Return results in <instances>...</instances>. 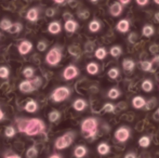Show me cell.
Returning <instances> with one entry per match:
<instances>
[{
  "instance_id": "cell-1",
  "label": "cell",
  "mask_w": 159,
  "mask_h": 158,
  "mask_svg": "<svg viewBox=\"0 0 159 158\" xmlns=\"http://www.w3.org/2000/svg\"><path fill=\"white\" fill-rule=\"evenodd\" d=\"M46 130V124L39 118H32L27 119V124H26L25 130L24 133L30 137H34V135L41 134Z\"/></svg>"
},
{
  "instance_id": "cell-2",
  "label": "cell",
  "mask_w": 159,
  "mask_h": 158,
  "mask_svg": "<svg viewBox=\"0 0 159 158\" xmlns=\"http://www.w3.org/2000/svg\"><path fill=\"white\" fill-rule=\"evenodd\" d=\"M98 121L94 117H88L81 122V131L87 139L94 137L98 132Z\"/></svg>"
},
{
  "instance_id": "cell-3",
  "label": "cell",
  "mask_w": 159,
  "mask_h": 158,
  "mask_svg": "<svg viewBox=\"0 0 159 158\" xmlns=\"http://www.w3.org/2000/svg\"><path fill=\"white\" fill-rule=\"evenodd\" d=\"M42 84V79L40 77H36L34 79H26L22 81L19 86V89L23 93H30L37 90Z\"/></svg>"
},
{
  "instance_id": "cell-4",
  "label": "cell",
  "mask_w": 159,
  "mask_h": 158,
  "mask_svg": "<svg viewBox=\"0 0 159 158\" xmlns=\"http://www.w3.org/2000/svg\"><path fill=\"white\" fill-rule=\"evenodd\" d=\"M74 140H75V133L73 131L70 132H66L65 134L59 137L54 142V147L57 150H65V148L69 147L73 144Z\"/></svg>"
},
{
  "instance_id": "cell-5",
  "label": "cell",
  "mask_w": 159,
  "mask_h": 158,
  "mask_svg": "<svg viewBox=\"0 0 159 158\" xmlns=\"http://www.w3.org/2000/svg\"><path fill=\"white\" fill-rule=\"evenodd\" d=\"M62 60V48L59 46H54L49 50L46 55V62L51 66H55Z\"/></svg>"
},
{
  "instance_id": "cell-6",
  "label": "cell",
  "mask_w": 159,
  "mask_h": 158,
  "mask_svg": "<svg viewBox=\"0 0 159 158\" xmlns=\"http://www.w3.org/2000/svg\"><path fill=\"white\" fill-rule=\"evenodd\" d=\"M70 95V89L68 87H59L57 88L51 94V100L55 103L63 102L66 99H68Z\"/></svg>"
},
{
  "instance_id": "cell-7",
  "label": "cell",
  "mask_w": 159,
  "mask_h": 158,
  "mask_svg": "<svg viewBox=\"0 0 159 158\" xmlns=\"http://www.w3.org/2000/svg\"><path fill=\"white\" fill-rule=\"evenodd\" d=\"M78 75H79V70H78L77 66L70 64V65L65 67V70L63 72V78L65 80H71V79L76 78Z\"/></svg>"
},
{
  "instance_id": "cell-8",
  "label": "cell",
  "mask_w": 159,
  "mask_h": 158,
  "mask_svg": "<svg viewBox=\"0 0 159 158\" xmlns=\"http://www.w3.org/2000/svg\"><path fill=\"white\" fill-rule=\"evenodd\" d=\"M130 138V129L127 127H120L119 129L115 131V139L118 142H126L128 139Z\"/></svg>"
},
{
  "instance_id": "cell-9",
  "label": "cell",
  "mask_w": 159,
  "mask_h": 158,
  "mask_svg": "<svg viewBox=\"0 0 159 158\" xmlns=\"http://www.w3.org/2000/svg\"><path fill=\"white\" fill-rule=\"evenodd\" d=\"M33 49V43L30 41V40H23L21 43L17 47V50H19V53L21 55H26L32 51Z\"/></svg>"
},
{
  "instance_id": "cell-10",
  "label": "cell",
  "mask_w": 159,
  "mask_h": 158,
  "mask_svg": "<svg viewBox=\"0 0 159 158\" xmlns=\"http://www.w3.org/2000/svg\"><path fill=\"white\" fill-rule=\"evenodd\" d=\"M124 11V6L119 2H114L113 4L109 8V13H111V16H119L120 14L122 13Z\"/></svg>"
},
{
  "instance_id": "cell-11",
  "label": "cell",
  "mask_w": 159,
  "mask_h": 158,
  "mask_svg": "<svg viewBox=\"0 0 159 158\" xmlns=\"http://www.w3.org/2000/svg\"><path fill=\"white\" fill-rule=\"evenodd\" d=\"M62 30V26H61V23L59 21H53L51 23H49L48 25V32L52 35H57L60 34Z\"/></svg>"
},
{
  "instance_id": "cell-12",
  "label": "cell",
  "mask_w": 159,
  "mask_h": 158,
  "mask_svg": "<svg viewBox=\"0 0 159 158\" xmlns=\"http://www.w3.org/2000/svg\"><path fill=\"white\" fill-rule=\"evenodd\" d=\"M87 106H88V103H87V101L84 99H77V100H75L73 103L74 110L77 111V112H82V111H84L87 108Z\"/></svg>"
},
{
  "instance_id": "cell-13",
  "label": "cell",
  "mask_w": 159,
  "mask_h": 158,
  "mask_svg": "<svg viewBox=\"0 0 159 158\" xmlns=\"http://www.w3.org/2000/svg\"><path fill=\"white\" fill-rule=\"evenodd\" d=\"M145 104H146V101H145L144 97H141V95H136V97H134L133 99H132V106H133L134 108H136V110L143 108L145 106Z\"/></svg>"
},
{
  "instance_id": "cell-14",
  "label": "cell",
  "mask_w": 159,
  "mask_h": 158,
  "mask_svg": "<svg viewBox=\"0 0 159 158\" xmlns=\"http://www.w3.org/2000/svg\"><path fill=\"white\" fill-rule=\"evenodd\" d=\"M38 19H39V10L37 8H32L28 10L27 14H26V20L30 22H37Z\"/></svg>"
},
{
  "instance_id": "cell-15",
  "label": "cell",
  "mask_w": 159,
  "mask_h": 158,
  "mask_svg": "<svg viewBox=\"0 0 159 158\" xmlns=\"http://www.w3.org/2000/svg\"><path fill=\"white\" fill-rule=\"evenodd\" d=\"M116 29H117L118 32L122 33V34L129 32V29H130V22L128 21V20H120V21L117 23Z\"/></svg>"
},
{
  "instance_id": "cell-16",
  "label": "cell",
  "mask_w": 159,
  "mask_h": 158,
  "mask_svg": "<svg viewBox=\"0 0 159 158\" xmlns=\"http://www.w3.org/2000/svg\"><path fill=\"white\" fill-rule=\"evenodd\" d=\"M64 28H65V30L68 32V33H75L78 28V23L76 21H74L73 19L68 20V21L65 22Z\"/></svg>"
},
{
  "instance_id": "cell-17",
  "label": "cell",
  "mask_w": 159,
  "mask_h": 158,
  "mask_svg": "<svg viewBox=\"0 0 159 158\" xmlns=\"http://www.w3.org/2000/svg\"><path fill=\"white\" fill-rule=\"evenodd\" d=\"M88 153V150H87L86 146L84 145H78L76 146V148L74 150V156L76 158H84Z\"/></svg>"
},
{
  "instance_id": "cell-18",
  "label": "cell",
  "mask_w": 159,
  "mask_h": 158,
  "mask_svg": "<svg viewBox=\"0 0 159 158\" xmlns=\"http://www.w3.org/2000/svg\"><path fill=\"white\" fill-rule=\"evenodd\" d=\"M24 110H25L27 113H30V114L37 112L38 103L36 101H34V100H30V101L25 104V106H24Z\"/></svg>"
},
{
  "instance_id": "cell-19",
  "label": "cell",
  "mask_w": 159,
  "mask_h": 158,
  "mask_svg": "<svg viewBox=\"0 0 159 158\" xmlns=\"http://www.w3.org/2000/svg\"><path fill=\"white\" fill-rule=\"evenodd\" d=\"M135 67V63H134L133 60L131 59H125L122 61V68H124L126 72H132Z\"/></svg>"
},
{
  "instance_id": "cell-20",
  "label": "cell",
  "mask_w": 159,
  "mask_h": 158,
  "mask_svg": "<svg viewBox=\"0 0 159 158\" xmlns=\"http://www.w3.org/2000/svg\"><path fill=\"white\" fill-rule=\"evenodd\" d=\"M86 70H87V72H88V74L96 75L98 73V70H100V66H98V64L95 63V62H90V63L87 65Z\"/></svg>"
},
{
  "instance_id": "cell-21",
  "label": "cell",
  "mask_w": 159,
  "mask_h": 158,
  "mask_svg": "<svg viewBox=\"0 0 159 158\" xmlns=\"http://www.w3.org/2000/svg\"><path fill=\"white\" fill-rule=\"evenodd\" d=\"M109 151H111V147H109L108 144L105 143V142H103V143H100L98 145V153L100 155H102V156H104V155H107L109 153Z\"/></svg>"
},
{
  "instance_id": "cell-22",
  "label": "cell",
  "mask_w": 159,
  "mask_h": 158,
  "mask_svg": "<svg viewBox=\"0 0 159 158\" xmlns=\"http://www.w3.org/2000/svg\"><path fill=\"white\" fill-rule=\"evenodd\" d=\"M121 95V92H120V90L118 88H111V89H109V91L107 92V97H109V99H111V100H116V99H118V97Z\"/></svg>"
},
{
  "instance_id": "cell-23",
  "label": "cell",
  "mask_w": 159,
  "mask_h": 158,
  "mask_svg": "<svg viewBox=\"0 0 159 158\" xmlns=\"http://www.w3.org/2000/svg\"><path fill=\"white\" fill-rule=\"evenodd\" d=\"M153 89H154V84L151 79H145L142 82V90L144 92H151Z\"/></svg>"
},
{
  "instance_id": "cell-24",
  "label": "cell",
  "mask_w": 159,
  "mask_h": 158,
  "mask_svg": "<svg viewBox=\"0 0 159 158\" xmlns=\"http://www.w3.org/2000/svg\"><path fill=\"white\" fill-rule=\"evenodd\" d=\"M101 29V23L98 20H93L89 23V30L91 33H98Z\"/></svg>"
},
{
  "instance_id": "cell-25",
  "label": "cell",
  "mask_w": 159,
  "mask_h": 158,
  "mask_svg": "<svg viewBox=\"0 0 159 158\" xmlns=\"http://www.w3.org/2000/svg\"><path fill=\"white\" fill-rule=\"evenodd\" d=\"M155 33V29L152 25H145L144 27L142 28V35L145 37H151L154 35Z\"/></svg>"
},
{
  "instance_id": "cell-26",
  "label": "cell",
  "mask_w": 159,
  "mask_h": 158,
  "mask_svg": "<svg viewBox=\"0 0 159 158\" xmlns=\"http://www.w3.org/2000/svg\"><path fill=\"white\" fill-rule=\"evenodd\" d=\"M48 118L50 122H57V120L61 118V113L59 111H52V112L49 113Z\"/></svg>"
},
{
  "instance_id": "cell-27",
  "label": "cell",
  "mask_w": 159,
  "mask_h": 158,
  "mask_svg": "<svg viewBox=\"0 0 159 158\" xmlns=\"http://www.w3.org/2000/svg\"><path fill=\"white\" fill-rule=\"evenodd\" d=\"M94 55L98 60H104L107 55V51L105 48H98L94 52Z\"/></svg>"
},
{
  "instance_id": "cell-28",
  "label": "cell",
  "mask_w": 159,
  "mask_h": 158,
  "mask_svg": "<svg viewBox=\"0 0 159 158\" xmlns=\"http://www.w3.org/2000/svg\"><path fill=\"white\" fill-rule=\"evenodd\" d=\"M109 54H111V56H114V57L120 56V55L122 54V49H121V47H119V46H114V47H111V50H109Z\"/></svg>"
},
{
  "instance_id": "cell-29",
  "label": "cell",
  "mask_w": 159,
  "mask_h": 158,
  "mask_svg": "<svg viewBox=\"0 0 159 158\" xmlns=\"http://www.w3.org/2000/svg\"><path fill=\"white\" fill-rule=\"evenodd\" d=\"M12 22L10 21V20L8 19H3L0 21V28H1L2 30H4V32H8L9 29H10V27L12 26Z\"/></svg>"
},
{
  "instance_id": "cell-30",
  "label": "cell",
  "mask_w": 159,
  "mask_h": 158,
  "mask_svg": "<svg viewBox=\"0 0 159 158\" xmlns=\"http://www.w3.org/2000/svg\"><path fill=\"white\" fill-rule=\"evenodd\" d=\"M26 158H36L38 156V150L36 146H30L26 151Z\"/></svg>"
},
{
  "instance_id": "cell-31",
  "label": "cell",
  "mask_w": 159,
  "mask_h": 158,
  "mask_svg": "<svg viewBox=\"0 0 159 158\" xmlns=\"http://www.w3.org/2000/svg\"><path fill=\"white\" fill-rule=\"evenodd\" d=\"M139 145H140L141 147H148V146L151 145V139H149L148 137H146V135L141 137L140 140H139Z\"/></svg>"
},
{
  "instance_id": "cell-32",
  "label": "cell",
  "mask_w": 159,
  "mask_h": 158,
  "mask_svg": "<svg viewBox=\"0 0 159 158\" xmlns=\"http://www.w3.org/2000/svg\"><path fill=\"white\" fill-rule=\"evenodd\" d=\"M141 70H144V72H151L152 68H153V63L151 61H142L140 63Z\"/></svg>"
},
{
  "instance_id": "cell-33",
  "label": "cell",
  "mask_w": 159,
  "mask_h": 158,
  "mask_svg": "<svg viewBox=\"0 0 159 158\" xmlns=\"http://www.w3.org/2000/svg\"><path fill=\"white\" fill-rule=\"evenodd\" d=\"M15 134H16V130H15L14 127L13 126L6 127V129H4V135L7 138H13Z\"/></svg>"
},
{
  "instance_id": "cell-34",
  "label": "cell",
  "mask_w": 159,
  "mask_h": 158,
  "mask_svg": "<svg viewBox=\"0 0 159 158\" xmlns=\"http://www.w3.org/2000/svg\"><path fill=\"white\" fill-rule=\"evenodd\" d=\"M34 74H35V70H34L33 67L28 66V67L24 68V70H23V76L25 77L26 79H32L33 77H34Z\"/></svg>"
},
{
  "instance_id": "cell-35",
  "label": "cell",
  "mask_w": 159,
  "mask_h": 158,
  "mask_svg": "<svg viewBox=\"0 0 159 158\" xmlns=\"http://www.w3.org/2000/svg\"><path fill=\"white\" fill-rule=\"evenodd\" d=\"M22 28H23V26H22L21 23H14V24H12V26H11L8 32L10 33V34H17V33L21 32Z\"/></svg>"
},
{
  "instance_id": "cell-36",
  "label": "cell",
  "mask_w": 159,
  "mask_h": 158,
  "mask_svg": "<svg viewBox=\"0 0 159 158\" xmlns=\"http://www.w3.org/2000/svg\"><path fill=\"white\" fill-rule=\"evenodd\" d=\"M119 70H118L117 67H113L111 68V70H108V73H107V75H108V77L111 79H117L118 76H119Z\"/></svg>"
},
{
  "instance_id": "cell-37",
  "label": "cell",
  "mask_w": 159,
  "mask_h": 158,
  "mask_svg": "<svg viewBox=\"0 0 159 158\" xmlns=\"http://www.w3.org/2000/svg\"><path fill=\"white\" fill-rule=\"evenodd\" d=\"M10 75V70L7 66H0V78L7 79Z\"/></svg>"
},
{
  "instance_id": "cell-38",
  "label": "cell",
  "mask_w": 159,
  "mask_h": 158,
  "mask_svg": "<svg viewBox=\"0 0 159 158\" xmlns=\"http://www.w3.org/2000/svg\"><path fill=\"white\" fill-rule=\"evenodd\" d=\"M17 129H19L20 132H23L24 133V130H25V127H26V124H27V119H17Z\"/></svg>"
},
{
  "instance_id": "cell-39",
  "label": "cell",
  "mask_w": 159,
  "mask_h": 158,
  "mask_svg": "<svg viewBox=\"0 0 159 158\" xmlns=\"http://www.w3.org/2000/svg\"><path fill=\"white\" fill-rule=\"evenodd\" d=\"M116 110V106L111 103H105L104 106H103V111L106 113H114Z\"/></svg>"
},
{
  "instance_id": "cell-40",
  "label": "cell",
  "mask_w": 159,
  "mask_h": 158,
  "mask_svg": "<svg viewBox=\"0 0 159 158\" xmlns=\"http://www.w3.org/2000/svg\"><path fill=\"white\" fill-rule=\"evenodd\" d=\"M68 52H69V54L74 55V56H77L80 53V49L78 48L77 46H70L68 48Z\"/></svg>"
},
{
  "instance_id": "cell-41",
  "label": "cell",
  "mask_w": 159,
  "mask_h": 158,
  "mask_svg": "<svg viewBox=\"0 0 159 158\" xmlns=\"http://www.w3.org/2000/svg\"><path fill=\"white\" fill-rule=\"evenodd\" d=\"M47 47H48V43H47V41H44V40H40L37 44V49H38V51H40V52L46 51Z\"/></svg>"
},
{
  "instance_id": "cell-42",
  "label": "cell",
  "mask_w": 159,
  "mask_h": 158,
  "mask_svg": "<svg viewBox=\"0 0 159 158\" xmlns=\"http://www.w3.org/2000/svg\"><path fill=\"white\" fill-rule=\"evenodd\" d=\"M78 15H79L80 19L82 20H86L89 17V15H90V13H89V11L84 10V11H80V12H78Z\"/></svg>"
},
{
  "instance_id": "cell-43",
  "label": "cell",
  "mask_w": 159,
  "mask_h": 158,
  "mask_svg": "<svg viewBox=\"0 0 159 158\" xmlns=\"http://www.w3.org/2000/svg\"><path fill=\"white\" fill-rule=\"evenodd\" d=\"M148 103H149V104H147V103L145 104L144 107L146 108V110H152V108H153L154 106L156 105V100H151V101H149Z\"/></svg>"
},
{
  "instance_id": "cell-44",
  "label": "cell",
  "mask_w": 159,
  "mask_h": 158,
  "mask_svg": "<svg viewBox=\"0 0 159 158\" xmlns=\"http://www.w3.org/2000/svg\"><path fill=\"white\" fill-rule=\"evenodd\" d=\"M46 14H47V16H48V17H52L53 15L55 14V10H54V9H53V8H49V9H47Z\"/></svg>"
},
{
  "instance_id": "cell-45",
  "label": "cell",
  "mask_w": 159,
  "mask_h": 158,
  "mask_svg": "<svg viewBox=\"0 0 159 158\" xmlns=\"http://www.w3.org/2000/svg\"><path fill=\"white\" fill-rule=\"evenodd\" d=\"M136 39H138V36H136L135 33H131V34H130V36H129V41L131 42V43H134Z\"/></svg>"
},
{
  "instance_id": "cell-46",
  "label": "cell",
  "mask_w": 159,
  "mask_h": 158,
  "mask_svg": "<svg viewBox=\"0 0 159 158\" xmlns=\"http://www.w3.org/2000/svg\"><path fill=\"white\" fill-rule=\"evenodd\" d=\"M159 50V47L157 44H153V46L149 47V51H151L152 53H157Z\"/></svg>"
},
{
  "instance_id": "cell-47",
  "label": "cell",
  "mask_w": 159,
  "mask_h": 158,
  "mask_svg": "<svg viewBox=\"0 0 159 158\" xmlns=\"http://www.w3.org/2000/svg\"><path fill=\"white\" fill-rule=\"evenodd\" d=\"M135 1H136V3H138L139 6L143 7V6H146V4L149 2V0H135Z\"/></svg>"
},
{
  "instance_id": "cell-48",
  "label": "cell",
  "mask_w": 159,
  "mask_h": 158,
  "mask_svg": "<svg viewBox=\"0 0 159 158\" xmlns=\"http://www.w3.org/2000/svg\"><path fill=\"white\" fill-rule=\"evenodd\" d=\"M4 158H22V157L16 154H9V155H6Z\"/></svg>"
},
{
  "instance_id": "cell-49",
  "label": "cell",
  "mask_w": 159,
  "mask_h": 158,
  "mask_svg": "<svg viewBox=\"0 0 159 158\" xmlns=\"http://www.w3.org/2000/svg\"><path fill=\"white\" fill-rule=\"evenodd\" d=\"M125 158H136V155L134 153H128Z\"/></svg>"
},
{
  "instance_id": "cell-50",
  "label": "cell",
  "mask_w": 159,
  "mask_h": 158,
  "mask_svg": "<svg viewBox=\"0 0 159 158\" xmlns=\"http://www.w3.org/2000/svg\"><path fill=\"white\" fill-rule=\"evenodd\" d=\"M64 19L66 20V21H68V20H71V14L70 13H64Z\"/></svg>"
},
{
  "instance_id": "cell-51",
  "label": "cell",
  "mask_w": 159,
  "mask_h": 158,
  "mask_svg": "<svg viewBox=\"0 0 159 158\" xmlns=\"http://www.w3.org/2000/svg\"><path fill=\"white\" fill-rule=\"evenodd\" d=\"M130 1H131V0H118V2H119V3H121L122 6H126V4L129 3Z\"/></svg>"
},
{
  "instance_id": "cell-52",
  "label": "cell",
  "mask_w": 159,
  "mask_h": 158,
  "mask_svg": "<svg viewBox=\"0 0 159 158\" xmlns=\"http://www.w3.org/2000/svg\"><path fill=\"white\" fill-rule=\"evenodd\" d=\"M152 63H156L159 65V55H155V57L153 59V62Z\"/></svg>"
},
{
  "instance_id": "cell-53",
  "label": "cell",
  "mask_w": 159,
  "mask_h": 158,
  "mask_svg": "<svg viewBox=\"0 0 159 158\" xmlns=\"http://www.w3.org/2000/svg\"><path fill=\"white\" fill-rule=\"evenodd\" d=\"M3 118H4V113H3V111L0 108V121L3 120Z\"/></svg>"
},
{
  "instance_id": "cell-54",
  "label": "cell",
  "mask_w": 159,
  "mask_h": 158,
  "mask_svg": "<svg viewBox=\"0 0 159 158\" xmlns=\"http://www.w3.org/2000/svg\"><path fill=\"white\" fill-rule=\"evenodd\" d=\"M53 1H54L55 3H57V4H61V3H64L65 0H53Z\"/></svg>"
},
{
  "instance_id": "cell-55",
  "label": "cell",
  "mask_w": 159,
  "mask_h": 158,
  "mask_svg": "<svg viewBox=\"0 0 159 158\" xmlns=\"http://www.w3.org/2000/svg\"><path fill=\"white\" fill-rule=\"evenodd\" d=\"M49 158H62V157L60 156L59 154H53V155H51V156L49 157Z\"/></svg>"
},
{
  "instance_id": "cell-56",
  "label": "cell",
  "mask_w": 159,
  "mask_h": 158,
  "mask_svg": "<svg viewBox=\"0 0 159 158\" xmlns=\"http://www.w3.org/2000/svg\"><path fill=\"white\" fill-rule=\"evenodd\" d=\"M155 19H156V21L159 22V12H157V13L155 14Z\"/></svg>"
},
{
  "instance_id": "cell-57",
  "label": "cell",
  "mask_w": 159,
  "mask_h": 158,
  "mask_svg": "<svg viewBox=\"0 0 159 158\" xmlns=\"http://www.w3.org/2000/svg\"><path fill=\"white\" fill-rule=\"evenodd\" d=\"M156 116H158V117H159V107H158L157 112H156Z\"/></svg>"
},
{
  "instance_id": "cell-58",
  "label": "cell",
  "mask_w": 159,
  "mask_h": 158,
  "mask_svg": "<svg viewBox=\"0 0 159 158\" xmlns=\"http://www.w3.org/2000/svg\"><path fill=\"white\" fill-rule=\"evenodd\" d=\"M154 2H155V3H157V4H159V0H154Z\"/></svg>"
},
{
  "instance_id": "cell-59",
  "label": "cell",
  "mask_w": 159,
  "mask_h": 158,
  "mask_svg": "<svg viewBox=\"0 0 159 158\" xmlns=\"http://www.w3.org/2000/svg\"><path fill=\"white\" fill-rule=\"evenodd\" d=\"M90 1H91V2H98V0H90Z\"/></svg>"
}]
</instances>
